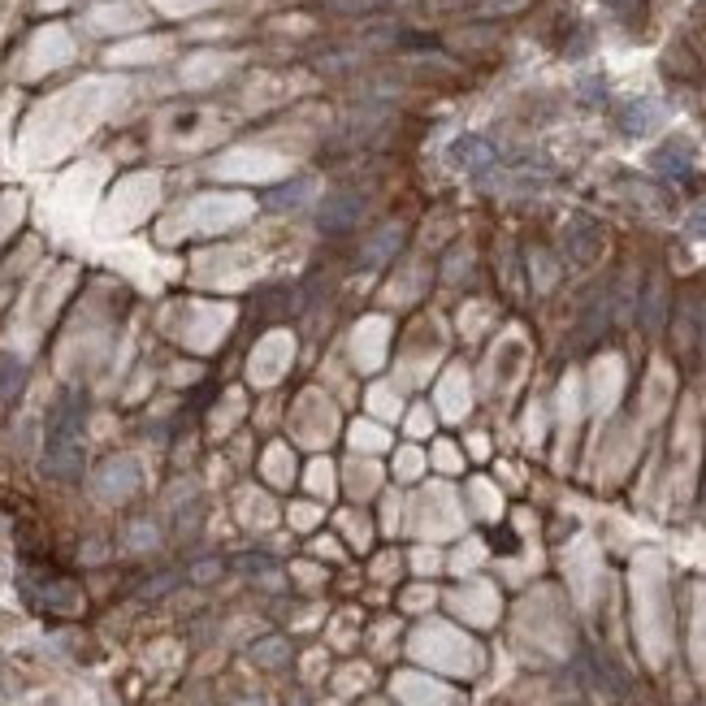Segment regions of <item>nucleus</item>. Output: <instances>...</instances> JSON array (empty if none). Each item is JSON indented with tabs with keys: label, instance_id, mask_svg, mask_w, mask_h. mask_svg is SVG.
I'll return each mask as SVG.
<instances>
[{
	"label": "nucleus",
	"instance_id": "nucleus-24",
	"mask_svg": "<svg viewBox=\"0 0 706 706\" xmlns=\"http://www.w3.org/2000/svg\"><path fill=\"white\" fill-rule=\"evenodd\" d=\"M243 706H256V702H243Z\"/></svg>",
	"mask_w": 706,
	"mask_h": 706
},
{
	"label": "nucleus",
	"instance_id": "nucleus-12",
	"mask_svg": "<svg viewBox=\"0 0 706 706\" xmlns=\"http://www.w3.org/2000/svg\"><path fill=\"white\" fill-rule=\"evenodd\" d=\"M286 655H291V650H286L282 637H265V642L252 646V659L265 663V668H278V663H286Z\"/></svg>",
	"mask_w": 706,
	"mask_h": 706
},
{
	"label": "nucleus",
	"instance_id": "nucleus-8",
	"mask_svg": "<svg viewBox=\"0 0 706 706\" xmlns=\"http://www.w3.org/2000/svg\"><path fill=\"white\" fill-rule=\"evenodd\" d=\"M312 191H317V178H299V182H286L269 195V208H304L312 200Z\"/></svg>",
	"mask_w": 706,
	"mask_h": 706
},
{
	"label": "nucleus",
	"instance_id": "nucleus-15",
	"mask_svg": "<svg viewBox=\"0 0 706 706\" xmlns=\"http://www.w3.org/2000/svg\"><path fill=\"white\" fill-rule=\"evenodd\" d=\"M195 213H200V221H217V217H230V213H243V204H200L195 208Z\"/></svg>",
	"mask_w": 706,
	"mask_h": 706
},
{
	"label": "nucleus",
	"instance_id": "nucleus-22",
	"mask_svg": "<svg viewBox=\"0 0 706 706\" xmlns=\"http://www.w3.org/2000/svg\"><path fill=\"white\" fill-rule=\"evenodd\" d=\"M169 585H174V577H161V581H152V585H148V590H143V594H165Z\"/></svg>",
	"mask_w": 706,
	"mask_h": 706
},
{
	"label": "nucleus",
	"instance_id": "nucleus-16",
	"mask_svg": "<svg viewBox=\"0 0 706 706\" xmlns=\"http://www.w3.org/2000/svg\"><path fill=\"white\" fill-rule=\"evenodd\" d=\"M395 468H399V477H403V481H412V477H421V455H416V451H399V460H395Z\"/></svg>",
	"mask_w": 706,
	"mask_h": 706
},
{
	"label": "nucleus",
	"instance_id": "nucleus-4",
	"mask_svg": "<svg viewBox=\"0 0 706 706\" xmlns=\"http://www.w3.org/2000/svg\"><path fill=\"white\" fill-rule=\"evenodd\" d=\"M451 161L464 169V174H486V169L499 161V152H494V143L490 139H481V135H464V139H455L451 143Z\"/></svg>",
	"mask_w": 706,
	"mask_h": 706
},
{
	"label": "nucleus",
	"instance_id": "nucleus-1",
	"mask_svg": "<svg viewBox=\"0 0 706 706\" xmlns=\"http://www.w3.org/2000/svg\"><path fill=\"white\" fill-rule=\"evenodd\" d=\"M83 390H65L48 412V434H44V473L70 481L83 473Z\"/></svg>",
	"mask_w": 706,
	"mask_h": 706
},
{
	"label": "nucleus",
	"instance_id": "nucleus-10",
	"mask_svg": "<svg viewBox=\"0 0 706 706\" xmlns=\"http://www.w3.org/2000/svg\"><path fill=\"white\" fill-rule=\"evenodd\" d=\"M26 382V369H22V360H13V356H0V403L13 399L22 390Z\"/></svg>",
	"mask_w": 706,
	"mask_h": 706
},
{
	"label": "nucleus",
	"instance_id": "nucleus-20",
	"mask_svg": "<svg viewBox=\"0 0 706 706\" xmlns=\"http://www.w3.org/2000/svg\"><path fill=\"white\" fill-rule=\"evenodd\" d=\"M217 572H221L217 564H200V568H195V572H191V577H195V581H213V577H217Z\"/></svg>",
	"mask_w": 706,
	"mask_h": 706
},
{
	"label": "nucleus",
	"instance_id": "nucleus-13",
	"mask_svg": "<svg viewBox=\"0 0 706 706\" xmlns=\"http://www.w3.org/2000/svg\"><path fill=\"white\" fill-rule=\"evenodd\" d=\"M525 5H529V0H481L477 13H481V18H503V13H516Z\"/></svg>",
	"mask_w": 706,
	"mask_h": 706
},
{
	"label": "nucleus",
	"instance_id": "nucleus-19",
	"mask_svg": "<svg viewBox=\"0 0 706 706\" xmlns=\"http://www.w3.org/2000/svg\"><path fill=\"white\" fill-rule=\"evenodd\" d=\"M156 542V529L152 525H135V533H130V546H152Z\"/></svg>",
	"mask_w": 706,
	"mask_h": 706
},
{
	"label": "nucleus",
	"instance_id": "nucleus-3",
	"mask_svg": "<svg viewBox=\"0 0 706 706\" xmlns=\"http://www.w3.org/2000/svg\"><path fill=\"white\" fill-rule=\"evenodd\" d=\"M360 213H364V200H360V195H351V191H343V195H330V200L321 204L317 226H321L325 234H343V230L356 226Z\"/></svg>",
	"mask_w": 706,
	"mask_h": 706
},
{
	"label": "nucleus",
	"instance_id": "nucleus-11",
	"mask_svg": "<svg viewBox=\"0 0 706 706\" xmlns=\"http://www.w3.org/2000/svg\"><path fill=\"white\" fill-rule=\"evenodd\" d=\"M139 22V13L130 9V5H122V9H96L91 13V26L96 31H113V26H135Z\"/></svg>",
	"mask_w": 706,
	"mask_h": 706
},
{
	"label": "nucleus",
	"instance_id": "nucleus-21",
	"mask_svg": "<svg viewBox=\"0 0 706 706\" xmlns=\"http://www.w3.org/2000/svg\"><path fill=\"white\" fill-rule=\"evenodd\" d=\"M607 5H611V9H616V13H633L637 5H642V0H607Z\"/></svg>",
	"mask_w": 706,
	"mask_h": 706
},
{
	"label": "nucleus",
	"instance_id": "nucleus-23",
	"mask_svg": "<svg viewBox=\"0 0 706 706\" xmlns=\"http://www.w3.org/2000/svg\"><path fill=\"white\" fill-rule=\"evenodd\" d=\"M438 460H442V468H455V455H451V447H438Z\"/></svg>",
	"mask_w": 706,
	"mask_h": 706
},
{
	"label": "nucleus",
	"instance_id": "nucleus-18",
	"mask_svg": "<svg viewBox=\"0 0 706 706\" xmlns=\"http://www.w3.org/2000/svg\"><path fill=\"white\" fill-rule=\"evenodd\" d=\"M390 0H330V9H343V13H364V9H382Z\"/></svg>",
	"mask_w": 706,
	"mask_h": 706
},
{
	"label": "nucleus",
	"instance_id": "nucleus-9",
	"mask_svg": "<svg viewBox=\"0 0 706 706\" xmlns=\"http://www.w3.org/2000/svg\"><path fill=\"white\" fill-rule=\"evenodd\" d=\"M663 312H668V291H663V282H650L646 304H642V321H646V330H659V325H663Z\"/></svg>",
	"mask_w": 706,
	"mask_h": 706
},
{
	"label": "nucleus",
	"instance_id": "nucleus-5",
	"mask_svg": "<svg viewBox=\"0 0 706 706\" xmlns=\"http://www.w3.org/2000/svg\"><path fill=\"white\" fill-rule=\"evenodd\" d=\"M663 104L659 100H633V104H624V113H620V130L624 135H646V130H655L663 122Z\"/></svg>",
	"mask_w": 706,
	"mask_h": 706
},
{
	"label": "nucleus",
	"instance_id": "nucleus-2",
	"mask_svg": "<svg viewBox=\"0 0 706 706\" xmlns=\"http://www.w3.org/2000/svg\"><path fill=\"white\" fill-rule=\"evenodd\" d=\"M135 486H139V468H135V460H109L96 473V494L100 499H109V503H117V499H130L135 494Z\"/></svg>",
	"mask_w": 706,
	"mask_h": 706
},
{
	"label": "nucleus",
	"instance_id": "nucleus-14",
	"mask_svg": "<svg viewBox=\"0 0 706 706\" xmlns=\"http://www.w3.org/2000/svg\"><path fill=\"white\" fill-rule=\"evenodd\" d=\"M351 442H356L360 451H364V447L377 451V447H386V434H382V429H377V425H356V434H351Z\"/></svg>",
	"mask_w": 706,
	"mask_h": 706
},
{
	"label": "nucleus",
	"instance_id": "nucleus-6",
	"mask_svg": "<svg viewBox=\"0 0 706 706\" xmlns=\"http://www.w3.org/2000/svg\"><path fill=\"white\" fill-rule=\"evenodd\" d=\"M650 165H655L659 174L681 178V174H689V169H694V148H689L685 139H672V143H663V148H655Z\"/></svg>",
	"mask_w": 706,
	"mask_h": 706
},
{
	"label": "nucleus",
	"instance_id": "nucleus-25",
	"mask_svg": "<svg viewBox=\"0 0 706 706\" xmlns=\"http://www.w3.org/2000/svg\"><path fill=\"white\" fill-rule=\"evenodd\" d=\"M44 5H52V0H44Z\"/></svg>",
	"mask_w": 706,
	"mask_h": 706
},
{
	"label": "nucleus",
	"instance_id": "nucleus-17",
	"mask_svg": "<svg viewBox=\"0 0 706 706\" xmlns=\"http://www.w3.org/2000/svg\"><path fill=\"white\" fill-rule=\"evenodd\" d=\"M685 230H689V234H698V239H706V200L689 208V217H685Z\"/></svg>",
	"mask_w": 706,
	"mask_h": 706
},
{
	"label": "nucleus",
	"instance_id": "nucleus-7",
	"mask_svg": "<svg viewBox=\"0 0 706 706\" xmlns=\"http://www.w3.org/2000/svg\"><path fill=\"white\" fill-rule=\"evenodd\" d=\"M403 243V226L399 221H390V226H382L369 239V247H364V265H386L390 256H395V247Z\"/></svg>",
	"mask_w": 706,
	"mask_h": 706
}]
</instances>
